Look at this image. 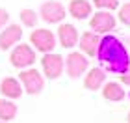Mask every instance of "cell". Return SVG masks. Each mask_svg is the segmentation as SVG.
I'll list each match as a JSON object with an SVG mask.
<instances>
[{
  "label": "cell",
  "mask_w": 130,
  "mask_h": 123,
  "mask_svg": "<svg viewBox=\"0 0 130 123\" xmlns=\"http://www.w3.org/2000/svg\"><path fill=\"white\" fill-rule=\"evenodd\" d=\"M95 58H99L104 71H110L115 75H125L130 69V54H128L126 47L123 45L121 39H117L111 34H106L104 37H100Z\"/></svg>",
  "instance_id": "obj_1"
},
{
  "label": "cell",
  "mask_w": 130,
  "mask_h": 123,
  "mask_svg": "<svg viewBox=\"0 0 130 123\" xmlns=\"http://www.w3.org/2000/svg\"><path fill=\"white\" fill-rule=\"evenodd\" d=\"M30 45L34 47V50H39L41 54H48V52H54L58 39L54 32L48 28H35L30 34Z\"/></svg>",
  "instance_id": "obj_2"
},
{
  "label": "cell",
  "mask_w": 130,
  "mask_h": 123,
  "mask_svg": "<svg viewBox=\"0 0 130 123\" xmlns=\"http://www.w3.org/2000/svg\"><path fill=\"white\" fill-rule=\"evenodd\" d=\"M35 50L28 43H19L15 45L9 52V63L17 69H28L35 63Z\"/></svg>",
  "instance_id": "obj_3"
},
{
  "label": "cell",
  "mask_w": 130,
  "mask_h": 123,
  "mask_svg": "<svg viewBox=\"0 0 130 123\" xmlns=\"http://www.w3.org/2000/svg\"><path fill=\"white\" fill-rule=\"evenodd\" d=\"M19 82L28 95H39L45 90V77L37 69H21L19 73Z\"/></svg>",
  "instance_id": "obj_4"
},
{
  "label": "cell",
  "mask_w": 130,
  "mask_h": 123,
  "mask_svg": "<svg viewBox=\"0 0 130 123\" xmlns=\"http://www.w3.org/2000/svg\"><path fill=\"white\" fill-rule=\"evenodd\" d=\"M65 17H67V9H65V6L61 2H58V0H46L39 8V19H43L46 24L63 22Z\"/></svg>",
  "instance_id": "obj_5"
},
{
  "label": "cell",
  "mask_w": 130,
  "mask_h": 123,
  "mask_svg": "<svg viewBox=\"0 0 130 123\" xmlns=\"http://www.w3.org/2000/svg\"><path fill=\"white\" fill-rule=\"evenodd\" d=\"M41 65H43V75L46 78H60L61 73L65 71V58H61L56 52H48V54H43V60H41Z\"/></svg>",
  "instance_id": "obj_6"
},
{
  "label": "cell",
  "mask_w": 130,
  "mask_h": 123,
  "mask_svg": "<svg viewBox=\"0 0 130 123\" xmlns=\"http://www.w3.org/2000/svg\"><path fill=\"white\" fill-rule=\"evenodd\" d=\"M87 65H89V60L82 52H71L65 58V71L71 78H80L87 71Z\"/></svg>",
  "instance_id": "obj_7"
},
{
  "label": "cell",
  "mask_w": 130,
  "mask_h": 123,
  "mask_svg": "<svg viewBox=\"0 0 130 123\" xmlns=\"http://www.w3.org/2000/svg\"><path fill=\"white\" fill-rule=\"evenodd\" d=\"M89 26H91V30L95 32V34H110L111 30L115 28V17L110 13V11H104V9H100L97 11L95 15L91 17V21H89Z\"/></svg>",
  "instance_id": "obj_8"
},
{
  "label": "cell",
  "mask_w": 130,
  "mask_h": 123,
  "mask_svg": "<svg viewBox=\"0 0 130 123\" xmlns=\"http://www.w3.org/2000/svg\"><path fill=\"white\" fill-rule=\"evenodd\" d=\"M22 26L21 24H8L0 32V50H11L22 39Z\"/></svg>",
  "instance_id": "obj_9"
},
{
  "label": "cell",
  "mask_w": 130,
  "mask_h": 123,
  "mask_svg": "<svg viewBox=\"0 0 130 123\" xmlns=\"http://www.w3.org/2000/svg\"><path fill=\"white\" fill-rule=\"evenodd\" d=\"M99 43H100V36H99V34H95L93 30L84 32V34L78 37L80 52H82V54H86L87 58H95V56H97Z\"/></svg>",
  "instance_id": "obj_10"
},
{
  "label": "cell",
  "mask_w": 130,
  "mask_h": 123,
  "mask_svg": "<svg viewBox=\"0 0 130 123\" xmlns=\"http://www.w3.org/2000/svg\"><path fill=\"white\" fill-rule=\"evenodd\" d=\"M78 37L80 34L76 30V26L69 24V22H61L60 28H58V41L63 49H73V47L78 45Z\"/></svg>",
  "instance_id": "obj_11"
},
{
  "label": "cell",
  "mask_w": 130,
  "mask_h": 123,
  "mask_svg": "<svg viewBox=\"0 0 130 123\" xmlns=\"http://www.w3.org/2000/svg\"><path fill=\"white\" fill-rule=\"evenodd\" d=\"M0 93H2L6 99H11V101H15V99L22 97L24 90H22L19 78L6 77V78H2V82H0Z\"/></svg>",
  "instance_id": "obj_12"
},
{
  "label": "cell",
  "mask_w": 130,
  "mask_h": 123,
  "mask_svg": "<svg viewBox=\"0 0 130 123\" xmlns=\"http://www.w3.org/2000/svg\"><path fill=\"white\" fill-rule=\"evenodd\" d=\"M104 80H106V71L102 67H93V69H89V73L86 75L84 86H86V90H89V91H97L99 88H102Z\"/></svg>",
  "instance_id": "obj_13"
},
{
  "label": "cell",
  "mask_w": 130,
  "mask_h": 123,
  "mask_svg": "<svg viewBox=\"0 0 130 123\" xmlns=\"http://www.w3.org/2000/svg\"><path fill=\"white\" fill-rule=\"evenodd\" d=\"M93 6L87 2V0H71L69 2V13L78 21H84L91 15Z\"/></svg>",
  "instance_id": "obj_14"
},
{
  "label": "cell",
  "mask_w": 130,
  "mask_h": 123,
  "mask_svg": "<svg viewBox=\"0 0 130 123\" xmlns=\"http://www.w3.org/2000/svg\"><path fill=\"white\" fill-rule=\"evenodd\" d=\"M102 95L106 101H123L125 99V90H123V86L119 82H106L104 88H102Z\"/></svg>",
  "instance_id": "obj_15"
},
{
  "label": "cell",
  "mask_w": 130,
  "mask_h": 123,
  "mask_svg": "<svg viewBox=\"0 0 130 123\" xmlns=\"http://www.w3.org/2000/svg\"><path fill=\"white\" fill-rule=\"evenodd\" d=\"M17 112H19V108L11 99H0V119L2 121L8 123L11 119H15Z\"/></svg>",
  "instance_id": "obj_16"
},
{
  "label": "cell",
  "mask_w": 130,
  "mask_h": 123,
  "mask_svg": "<svg viewBox=\"0 0 130 123\" xmlns=\"http://www.w3.org/2000/svg\"><path fill=\"white\" fill-rule=\"evenodd\" d=\"M21 22L22 24L21 26H28V28H35L37 26V21H39V15L35 13L34 9H28V8H24L21 11Z\"/></svg>",
  "instance_id": "obj_17"
},
{
  "label": "cell",
  "mask_w": 130,
  "mask_h": 123,
  "mask_svg": "<svg viewBox=\"0 0 130 123\" xmlns=\"http://www.w3.org/2000/svg\"><path fill=\"white\" fill-rule=\"evenodd\" d=\"M93 4H95L99 9L111 11V9H117V6H119V0H93Z\"/></svg>",
  "instance_id": "obj_18"
},
{
  "label": "cell",
  "mask_w": 130,
  "mask_h": 123,
  "mask_svg": "<svg viewBox=\"0 0 130 123\" xmlns=\"http://www.w3.org/2000/svg\"><path fill=\"white\" fill-rule=\"evenodd\" d=\"M119 21L123 22V24L130 26V2L123 4L121 8H119Z\"/></svg>",
  "instance_id": "obj_19"
},
{
  "label": "cell",
  "mask_w": 130,
  "mask_h": 123,
  "mask_svg": "<svg viewBox=\"0 0 130 123\" xmlns=\"http://www.w3.org/2000/svg\"><path fill=\"white\" fill-rule=\"evenodd\" d=\"M8 24H9V13H8V9L0 8V30Z\"/></svg>",
  "instance_id": "obj_20"
},
{
  "label": "cell",
  "mask_w": 130,
  "mask_h": 123,
  "mask_svg": "<svg viewBox=\"0 0 130 123\" xmlns=\"http://www.w3.org/2000/svg\"><path fill=\"white\" fill-rule=\"evenodd\" d=\"M121 80L125 82L126 86H130V69H128V71H126L125 75H121Z\"/></svg>",
  "instance_id": "obj_21"
},
{
  "label": "cell",
  "mask_w": 130,
  "mask_h": 123,
  "mask_svg": "<svg viewBox=\"0 0 130 123\" xmlns=\"http://www.w3.org/2000/svg\"><path fill=\"white\" fill-rule=\"evenodd\" d=\"M128 123H130V112H128Z\"/></svg>",
  "instance_id": "obj_22"
},
{
  "label": "cell",
  "mask_w": 130,
  "mask_h": 123,
  "mask_svg": "<svg viewBox=\"0 0 130 123\" xmlns=\"http://www.w3.org/2000/svg\"><path fill=\"white\" fill-rule=\"evenodd\" d=\"M0 123H6V121H2V119H0Z\"/></svg>",
  "instance_id": "obj_23"
}]
</instances>
